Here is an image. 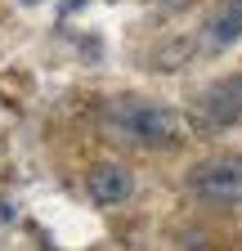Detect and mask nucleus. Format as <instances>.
Here are the masks:
<instances>
[{
	"mask_svg": "<svg viewBox=\"0 0 242 251\" xmlns=\"http://www.w3.org/2000/svg\"><path fill=\"white\" fill-rule=\"evenodd\" d=\"M27 5H36V0H27Z\"/></svg>",
	"mask_w": 242,
	"mask_h": 251,
	"instance_id": "423d86ee",
	"label": "nucleus"
},
{
	"mask_svg": "<svg viewBox=\"0 0 242 251\" xmlns=\"http://www.w3.org/2000/svg\"><path fill=\"white\" fill-rule=\"evenodd\" d=\"M242 41V0H216L202 23V45L206 50H229Z\"/></svg>",
	"mask_w": 242,
	"mask_h": 251,
	"instance_id": "39448f33",
	"label": "nucleus"
},
{
	"mask_svg": "<svg viewBox=\"0 0 242 251\" xmlns=\"http://www.w3.org/2000/svg\"><path fill=\"white\" fill-rule=\"evenodd\" d=\"M197 117L206 130H229L242 121V76H224L211 90H202L197 99Z\"/></svg>",
	"mask_w": 242,
	"mask_h": 251,
	"instance_id": "7ed1b4c3",
	"label": "nucleus"
},
{
	"mask_svg": "<svg viewBox=\"0 0 242 251\" xmlns=\"http://www.w3.org/2000/svg\"><path fill=\"white\" fill-rule=\"evenodd\" d=\"M103 130L121 144L135 148H170L189 135L184 117L157 99H135V94H117L103 108Z\"/></svg>",
	"mask_w": 242,
	"mask_h": 251,
	"instance_id": "f257e3e1",
	"label": "nucleus"
},
{
	"mask_svg": "<svg viewBox=\"0 0 242 251\" xmlns=\"http://www.w3.org/2000/svg\"><path fill=\"white\" fill-rule=\"evenodd\" d=\"M189 188L211 206H238L242 202V157L229 152V157H211V162L193 166Z\"/></svg>",
	"mask_w": 242,
	"mask_h": 251,
	"instance_id": "f03ea898",
	"label": "nucleus"
},
{
	"mask_svg": "<svg viewBox=\"0 0 242 251\" xmlns=\"http://www.w3.org/2000/svg\"><path fill=\"white\" fill-rule=\"evenodd\" d=\"M85 193H90V202H99V206H117V202H126L135 193V175L121 162H99V166H90V175H85Z\"/></svg>",
	"mask_w": 242,
	"mask_h": 251,
	"instance_id": "20e7f679",
	"label": "nucleus"
}]
</instances>
